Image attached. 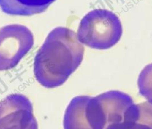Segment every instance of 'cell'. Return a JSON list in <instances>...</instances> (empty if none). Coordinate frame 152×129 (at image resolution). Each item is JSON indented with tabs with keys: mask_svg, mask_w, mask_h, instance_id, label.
Masks as SVG:
<instances>
[{
	"mask_svg": "<svg viewBox=\"0 0 152 129\" xmlns=\"http://www.w3.org/2000/svg\"><path fill=\"white\" fill-rule=\"evenodd\" d=\"M84 53L74 31L64 27L53 29L35 56L36 79L46 88L62 85L80 65Z\"/></svg>",
	"mask_w": 152,
	"mask_h": 129,
	"instance_id": "6da1fadb",
	"label": "cell"
},
{
	"mask_svg": "<svg viewBox=\"0 0 152 129\" xmlns=\"http://www.w3.org/2000/svg\"><path fill=\"white\" fill-rule=\"evenodd\" d=\"M122 26L118 17L107 9H96L81 20L77 37L79 41L97 50H106L121 39Z\"/></svg>",
	"mask_w": 152,
	"mask_h": 129,
	"instance_id": "7a4b0ae2",
	"label": "cell"
},
{
	"mask_svg": "<svg viewBox=\"0 0 152 129\" xmlns=\"http://www.w3.org/2000/svg\"><path fill=\"white\" fill-rule=\"evenodd\" d=\"M64 129H106L107 120L97 96H77L67 106Z\"/></svg>",
	"mask_w": 152,
	"mask_h": 129,
	"instance_id": "3957f363",
	"label": "cell"
},
{
	"mask_svg": "<svg viewBox=\"0 0 152 129\" xmlns=\"http://www.w3.org/2000/svg\"><path fill=\"white\" fill-rule=\"evenodd\" d=\"M33 43V35L24 25L10 24L0 28V71L17 66Z\"/></svg>",
	"mask_w": 152,
	"mask_h": 129,
	"instance_id": "277c9868",
	"label": "cell"
},
{
	"mask_svg": "<svg viewBox=\"0 0 152 129\" xmlns=\"http://www.w3.org/2000/svg\"><path fill=\"white\" fill-rule=\"evenodd\" d=\"M0 129H38L32 103L27 97L14 93L0 101Z\"/></svg>",
	"mask_w": 152,
	"mask_h": 129,
	"instance_id": "5b68a950",
	"label": "cell"
},
{
	"mask_svg": "<svg viewBox=\"0 0 152 129\" xmlns=\"http://www.w3.org/2000/svg\"><path fill=\"white\" fill-rule=\"evenodd\" d=\"M97 97L104 111L107 127L121 122L127 109L134 103L129 95L120 91H107Z\"/></svg>",
	"mask_w": 152,
	"mask_h": 129,
	"instance_id": "8992f818",
	"label": "cell"
},
{
	"mask_svg": "<svg viewBox=\"0 0 152 129\" xmlns=\"http://www.w3.org/2000/svg\"><path fill=\"white\" fill-rule=\"evenodd\" d=\"M106 129H152V103H134L121 122L109 125Z\"/></svg>",
	"mask_w": 152,
	"mask_h": 129,
	"instance_id": "52a82bcc",
	"label": "cell"
},
{
	"mask_svg": "<svg viewBox=\"0 0 152 129\" xmlns=\"http://www.w3.org/2000/svg\"><path fill=\"white\" fill-rule=\"evenodd\" d=\"M56 0H0L2 11L10 15L29 16L45 11Z\"/></svg>",
	"mask_w": 152,
	"mask_h": 129,
	"instance_id": "ba28073f",
	"label": "cell"
},
{
	"mask_svg": "<svg viewBox=\"0 0 152 129\" xmlns=\"http://www.w3.org/2000/svg\"><path fill=\"white\" fill-rule=\"evenodd\" d=\"M138 88L141 96L152 103V63L144 67L138 78Z\"/></svg>",
	"mask_w": 152,
	"mask_h": 129,
	"instance_id": "9c48e42d",
	"label": "cell"
}]
</instances>
